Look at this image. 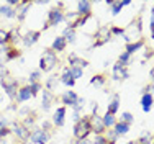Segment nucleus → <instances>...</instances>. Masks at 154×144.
Segmentation results:
<instances>
[{"instance_id":"1","label":"nucleus","mask_w":154,"mask_h":144,"mask_svg":"<svg viewBox=\"0 0 154 144\" xmlns=\"http://www.w3.org/2000/svg\"><path fill=\"white\" fill-rule=\"evenodd\" d=\"M141 33H143V26H141V15H138L136 18H134L133 21H131L130 25H128V28L125 29V41L126 44L130 43H136V41H141Z\"/></svg>"},{"instance_id":"2","label":"nucleus","mask_w":154,"mask_h":144,"mask_svg":"<svg viewBox=\"0 0 154 144\" xmlns=\"http://www.w3.org/2000/svg\"><path fill=\"white\" fill-rule=\"evenodd\" d=\"M57 64H59L57 54L54 53L53 49H45V53H43L41 57H39V71L49 72V71H53Z\"/></svg>"},{"instance_id":"3","label":"nucleus","mask_w":154,"mask_h":144,"mask_svg":"<svg viewBox=\"0 0 154 144\" xmlns=\"http://www.w3.org/2000/svg\"><path fill=\"white\" fill-rule=\"evenodd\" d=\"M0 84H2V88L3 92H5L7 95H8V98H17V93H18V80L15 77H12L10 74H7L5 77H2L0 79Z\"/></svg>"},{"instance_id":"4","label":"nucleus","mask_w":154,"mask_h":144,"mask_svg":"<svg viewBox=\"0 0 154 144\" xmlns=\"http://www.w3.org/2000/svg\"><path fill=\"white\" fill-rule=\"evenodd\" d=\"M90 133H92V130H90L89 116L80 118V120L75 123V126H74V138H75V141H79V139H87Z\"/></svg>"},{"instance_id":"5","label":"nucleus","mask_w":154,"mask_h":144,"mask_svg":"<svg viewBox=\"0 0 154 144\" xmlns=\"http://www.w3.org/2000/svg\"><path fill=\"white\" fill-rule=\"evenodd\" d=\"M94 38H95V39H94L92 47H100V46L107 44L110 39H112V31H110L108 26H100V28H98V31L95 33Z\"/></svg>"},{"instance_id":"6","label":"nucleus","mask_w":154,"mask_h":144,"mask_svg":"<svg viewBox=\"0 0 154 144\" xmlns=\"http://www.w3.org/2000/svg\"><path fill=\"white\" fill-rule=\"evenodd\" d=\"M89 123H90V130H92V133H95V136L105 134L107 128H105L103 121H102V116H98L97 113H92L89 116Z\"/></svg>"},{"instance_id":"7","label":"nucleus","mask_w":154,"mask_h":144,"mask_svg":"<svg viewBox=\"0 0 154 144\" xmlns=\"http://www.w3.org/2000/svg\"><path fill=\"white\" fill-rule=\"evenodd\" d=\"M49 138H51V134L46 131H43L41 128H35V130L30 133V141L33 144H48L49 142Z\"/></svg>"},{"instance_id":"8","label":"nucleus","mask_w":154,"mask_h":144,"mask_svg":"<svg viewBox=\"0 0 154 144\" xmlns=\"http://www.w3.org/2000/svg\"><path fill=\"white\" fill-rule=\"evenodd\" d=\"M61 21H64V12H62L59 7H54V8H51L49 12H48V21L46 23L49 25V26H56Z\"/></svg>"},{"instance_id":"9","label":"nucleus","mask_w":154,"mask_h":144,"mask_svg":"<svg viewBox=\"0 0 154 144\" xmlns=\"http://www.w3.org/2000/svg\"><path fill=\"white\" fill-rule=\"evenodd\" d=\"M39 36H41V31H36V29H30V31L26 33V35L21 36V41L26 47H31L35 46L36 43L39 41Z\"/></svg>"},{"instance_id":"10","label":"nucleus","mask_w":154,"mask_h":144,"mask_svg":"<svg viewBox=\"0 0 154 144\" xmlns=\"http://www.w3.org/2000/svg\"><path fill=\"white\" fill-rule=\"evenodd\" d=\"M77 100H79V97H77V93L74 90H66L64 93L61 95V102H62V106H74Z\"/></svg>"},{"instance_id":"11","label":"nucleus","mask_w":154,"mask_h":144,"mask_svg":"<svg viewBox=\"0 0 154 144\" xmlns=\"http://www.w3.org/2000/svg\"><path fill=\"white\" fill-rule=\"evenodd\" d=\"M12 133H15L17 138H20L21 141H30V130H26V128L23 126L21 123H13V130Z\"/></svg>"},{"instance_id":"12","label":"nucleus","mask_w":154,"mask_h":144,"mask_svg":"<svg viewBox=\"0 0 154 144\" xmlns=\"http://www.w3.org/2000/svg\"><path fill=\"white\" fill-rule=\"evenodd\" d=\"M64 121H66V106H59V108H56V112H54L51 123H53L54 126L61 128V126H64Z\"/></svg>"},{"instance_id":"13","label":"nucleus","mask_w":154,"mask_h":144,"mask_svg":"<svg viewBox=\"0 0 154 144\" xmlns=\"http://www.w3.org/2000/svg\"><path fill=\"white\" fill-rule=\"evenodd\" d=\"M128 77H130L128 69L125 67V66L116 62V64L113 66V80H126Z\"/></svg>"},{"instance_id":"14","label":"nucleus","mask_w":154,"mask_h":144,"mask_svg":"<svg viewBox=\"0 0 154 144\" xmlns=\"http://www.w3.org/2000/svg\"><path fill=\"white\" fill-rule=\"evenodd\" d=\"M43 102H41V108L43 112H49L51 110V105H53L54 102V93L49 90H46V88H43Z\"/></svg>"},{"instance_id":"15","label":"nucleus","mask_w":154,"mask_h":144,"mask_svg":"<svg viewBox=\"0 0 154 144\" xmlns=\"http://www.w3.org/2000/svg\"><path fill=\"white\" fill-rule=\"evenodd\" d=\"M30 8H31V3L30 2H20L18 3V7H17V20L18 21H23L25 18H26V15L28 12H30Z\"/></svg>"},{"instance_id":"16","label":"nucleus","mask_w":154,"mask_h":144,"mask_svg":"<svg viewBox=\"0 0 154 144\" xmlns=\"http://www.w3.org/2000/svg\"><path fill=\"white\" fill-rule=\"evenodd\" d=\"M92 12V3L87 2V0H80L77 2V15L79 17H90Z\"/></svg>"},{"instance_id":"17","label":"nucleus","mask_w":154,"mask_h":144,"mask_svg":"<svg viewBox=\"0 0 154 144\" xmlns=\"http://www.w3.org/2000/svg\"><path fill=\"white\" fill-rule=\"evenodd\" d=\"M69 64H71V67H80V69H85L87 66H89V61H85V59L75 56V54H69Z\"/></svg>"},{"instance_id":"18","label":"nucleus","mask_w":154,"mask_h":144,"mask_svg":"<svg viewBox=\"0 0 154 144\" xmlns=\"http://www.w3.org/2000/svg\"><path fill=\"white\" fill-rule=\"evenodd\" d=\"M33 97L31 92H30V85H23L18 88V93H17V102H28Z\"/></svg>"},{"instance_id":"19","label":"nucleus","mask_w":154,"mask_h":144,"mask_svg":"<svg viewBox=\"0 0 154 144\" xmlns=\"http://www.w3.org/2000/svg\"><path fill=\"white\" fill-rule=\"evenodd\" d=\"M3 56H5L3 57L5 61H13V59L21 56V51L17 49L15 46H5V53H3Z\"/></svg>"},{"instance_id":"20","label":"nucleus","mask_w":154,"mask_h":144,"mask_svg":"<svg viewBox=\"0 0 154 144\" xmlns=\"http://www.w3.org/2000/svg\"><path fill=\"white\" fill-rule=\"evenodd\" d=\"M66 46H67V41H66L62 36H57L53 41V44H51V49H53L54 53H62V51L66 49Z\"/></svg>"},{"instance_id":"21","label":"nucleus","mask_w":154,"mask_h":144,"mask_svg":"<svg viewBox=\"0 0 154 144\" xmlns=\"http://www.w3.org/2000/svg\"><path fill=\"white\" fill-rule=\"evenodd\" d=\"M59 82H61V84H64V85H67V87H74L75 80L72 79V75H71V71H69V67H66V69H64V72L61 74Z\"/></svg>"},{"instance_id":"22","label":"nucleus","mask_w":154,"mask_h":144,"mask_svg":"<svg viewBox=\"0 0 154 144\" xmlns=\"http://www.w3.org/2000/svg\"><path fill=\"white\" fill-rule=\"evenodd\" d=\"M141 105H143V112H151L152 108V93L151 92H144V95H143L141 98Z\"/></svg>"},{"instance_id":"23","label":"nucleus","mask_w":154,"mask_h":144,"mask_svg":"<svg viewBox=\"0 0 154 144\" xmlns=\"http://www.w3.org/2000/svg\"><path fill=\"white\" fill-rule=\"evenodd\" d=\"M115 134L116 136H125V134H128V131H130V124H126V123H122V121H116V124L115 126Z\"/></svg>"},{"instance_id":"24","label":"nucleus","mask_w":154,"mask_h":144,"mask_svg":"<svg viewBox=\"0 0 154 144\" xmlns=\"http://www.w3.org/2000/svg\"><path fill=\"white\" fill-rule=\"evenodd\" d=\"M118 108H120V95L116 93L115 97H113V100L110 102V105H108V108H107V113H110V115H115V113L118 112Z\"/></svg>"},{"instance_id":"25","label":"nucleus","mask_w":154,"mask_h":144,"mask_svg":"<svg viewBox=\"0 0 154 144\" xmlns=\"http://www.w3.org/2000/svg\"><path fill=\"white\" fill-rule=\"evenodd\" d=\"M0 15L5 18H17V10L8 5H2L0 7Z\"/></svg>"},{"instance_id":"26","label":"nucleus","mask_w":154,"mask_h":144,"mask_svg":"<svg viewBox=\"0 0 154 144\" xmlns=\"http://www.w3.org/2000/svg\"><path fill=\"white\" fill-rule=\"evenodd\" d=\"M8 35H10V44H12V46H17V43H18V41H21L20 28H13V29H10Z\"/></svg>"},{"instance_id":"27","label":"nucleus","mask_w":154,"mask_h":144,"mask_svg":"<svg viewBox=\"0 0 154 144\" xmlns=\"http://www.w3.org/2000/svg\"><path fill=\"white\" fill-rule=\"evenodd\" d=\"M102 121H103V124H105V128H113L116 124V118L115 115H110V113H105L103 116H102Z\"/></svg>"},{"instance_id":"28","label":"nucleus","mask_w":154,"mask_h":144,"mask_svg":"<svg viewBox=\"0 0 154 144\" xmlns=\"http://www.w3.org/2000/svg\"><path fill=\"white\" fill-rule=\"evenodd\" d=\"M143 46H144V39H141V41H136V43H130V44H126V51H125V53L133 54V53H136L138 49H141Z\"/></svg>"},{"instance_id":"29","label":"nucleus","mask_w":154,"mask_h":144,"mask_svg":"<svg viewBox=\"0 0 154 144\" xmlns=\"http://www.w3.org/2000/svg\"><path fill=\"white\" fill-rule=\"evenodd\" d=\"M35 121H36V115L35 113H31V115H28L26 118H23V126L26 128V130H35Z\"/></svg>"},{"instance_id":"30","label":"nucleus","mask_w":154,"mask_h":144,"mask_svg":"<svg viewBox=\"0 0 154 144\" xmlns=\"http://www.w3.org/2000/svg\"><path fill=\"white\" fill-rule=\"evenodd\" d=\"M57 84H59V80L56 79V75H53V77H49V79L46 80V84H45V88H46V90H49V92H53V93H54V90L57 88Z\"/></svg>"},{"instance_id":"31","label":"nucleus","mask_w":154,"mask_h":144,"mask_svg":"<svg viewBox=\"0 0 154 144\" xmlns=\"http://www.w3.org/2000/svg\"><path fill=\"white\" fill-rule=\"evenodd\" d=\"M62 38H64L67 43H74L75 41V29H72V28L67 26L64 29V33H62Z\"/></svg>"},{"instance_id":"32","label":"nucleus","mask_w":154,"mask_h":144,"mask_svg":"<svg viewBox=\"0 0 154 144\" xmlns=\"http://www.w3.org/2000/svg\"><path fill=\"white\" fill-rule=\"evenodd\" d=\"M107 5L112 7V15H113V17H116V15L122 12V8H123V3L122 2H113V0L107 2Z\"/></svg>"},{"instance_id":"33","label":"nucleus","mask_w":154,"mask_h":144,"mask_svg":"<svg viewBox=\"0 0 154 144\" xmlns=\"http://www.w3.org/2000/svg\"><path fill=\"white\" fill-rule=\"evenodd\" d=\"M90 84H92V85H97V87L103 85L105 84V75L103 74H97V75H94L92 79H90Z\"/></svg>"},{"instance_id":"34","label":"nucleus","mask_w":154,"mask_h":144,"mask_svg":"<svg viewBox=\"0 0 154 144\" xmlns=\"http://www.w3.org/2000/svg\"><path fill=\"white\" fill-rule=\"evenodd\" d=\"M0 44H2V46L10 44V35H8V31H5V29H2V28H0Z\"/></svg>"},{"instance_id":"35","label":"nucleus","mask_w":154,"mask_h":144,"mask_svg":"<svg viewBox=\"0 0 154 144\" xmlns=\"http://www.w3.org/2000/svg\"><path fill=\"white\" fill-rule=\"evenodd\" d=\"M69 71H71V75L74 80L80 79V77L84 75V69H80V67H69Z\"/></svg>"},{"instance_id":"36","label":"nucleus","mask_w":154,"mask_h":144,"mask_svg":"<svg viewBox=\"0 0 154 144\" xmlns=\"http://www.w3.org/2000/svg\"><path fill=\"white\" fill-rule=\"evenodd\" d=\"M41 90H43V85H41V82L30 84V92H31V95H33V97H35V95H38Z\"/></svg>"},{"instance_id":"37","label":"nucleus","mask_w":154,"mask_h":144,"mask_svg":"<svg viewBox=\"0 0 154 144\" xmlns=\"http://www.w3.org/2000/svg\"><path fill=\"white\" fill-rule=\"evenodd\" d=\"M130 59H131V54L123 53V54H120V57H118V64H122V66L126 67V66L130 64Z\"/></svg>"},{"instance_id":"38","label":"nucleus","mask_w":154,"mask_h":144,"mask_svg":"<svg viewBox=\"0 0 154 144\" xmlns=\"http://www.w3.org/2000/svg\"><path fill=\"white\" fill-rule=\"evenodd\" d=\"M133 120H134V116L131 115L130 112H125V113H122V123H126V124H130L131 126V123H133Z\"/></svg>"},{"instance_id":"39","label":"nucleus","mask_w":154,"mask_h":144,"mask_svg":"<svg viewBox=\"0 0 154 144\" xmlns=\"http://www.w3.org/2000/svg\"><path fill=\"white\" fill-rule=\"evenodd\" d=\"M39 80H41V71H33L30 74V84L39 82Z\"/></svg>"},{"instance_id":"40","label":"nucleus","mask_w":154,"mask_h":144,"mask_svg":"<svg viewBox=\"0 0 154 144\" xmlns=\"http://www.w3.org/2000/svg\"><path fill=\"white\" fill-rule=\"evenodd\" d=\"M92 142L94 144H108V139L105 138V134H98V136H95V139Z\"/></svg>"},{"instance_id":"41","label":"nucleus","mask_w":154,"mask_h":144,"mask_svg":"<svg viewBox=\"0 0 154 144\" xmlns=\"http://www.w3.org/2000/svg\"><path fill=\"white\" fill-rule=\"evenodd\" d=\"M10 133H12V130H10L8 126H5V128H2V130H0V139H3V138H7V136L10 134Z\"/></svg>"},{"instance_id":"42","label":"nucleus","mask_w":154,"mask_h":144,"mask_svg":"<svg viewBox=\"0 0 154 144\" xmlns=\"http://www.w3.org/2000/svg\"><path fill=\"white\" fill-rule=\"evenodd\" d=\"M110 31H112V35H125V29L123 28H118V26H112L110 28Z\"/></svg>"},{"instance_id":"43","label":"nucleus","mask_w":154,"mask_h":144,"mask_svg":"<svg viewBox=\"0 0 154 144\" xmlns=\"http://www.w3.org/2000/svg\"><path fill=\"white\" fill-rule=\"evenodd\" d=\"M74 144H94L90 139H79V141H75Z\"/></svg>"},{"instance_id":"44","label":"nucleus","mask_w":154,"mask_h":144,"mask_svg":"<svg viewBox=\"0 0 154 144\" xmlns=\"http://www.w3.org/2000/svg\"><path fill=\"white\" fill-rule=\"evenodd\" d=\"M151 38L154 39V18H151Z\"/></svg>"},{"instance_id":"45","label":"nucleus","mask_w":154,"mask_h":144,"mask_svg":"<svg viewBox=\"0 0 154 144\" xmlns=\"http://www.w3.org/2000/svg\"><path fill=\"white\" fill-rule=\"evenodd\" d=\"M5 126H7V120L3 118V120H0V130H2V128H5Z\"/></svg>"},{"instance_id":"46","label":"nucleus","mask_w":154,"mask_h":144,"mask_svg":"<svg viewBox=\"0 0 154 144\" xmlns=\"http://www.w3.org/2000/svg\"><path fill=\"white\" fill-rule=\"evenodd\" d=\"M149 74H151V79L154 80V66H152V69H151V72H149Z\"/></svg>"},{"instance_id":"47","label":"nucleus","mask_w":154,"mask_h":144,"mask_svg":"<svg viewBox=\"0 0 154 144\" xmlns=\"http://www.w3.org/2000/svg\"><path fill=\"white\" fill-rule=\"evenodd\" d=\"M2 100H3V95H2V93H0V103H2Z\"/></svg>"},{"instance_id":"48","label":"nucleus","mask_w":154,"mask_h":144,"mask_svg":"<svg viewBox=\"0 0 154 144\" xmlns=\"http://www.w3.org/2000/svg\"><path fill=\"white\" fill-rule=\"evenodd\" d=\"M151 15H152V18H154V7H152V10H151Z\"/></svg>"},{"instance_id":"49","label":"nucleus","mask_w":154,"mask_h":144,"mask_svg":"<svg viewBox=\"0 0 154 144\" xmlns=\"http://www.w3.org/2000/svg\"><path fill=\"white\" fill-rule=\"evenodd\" d=\"M152 142H154V141H152Z\"/></svg>"}]
</instances>
